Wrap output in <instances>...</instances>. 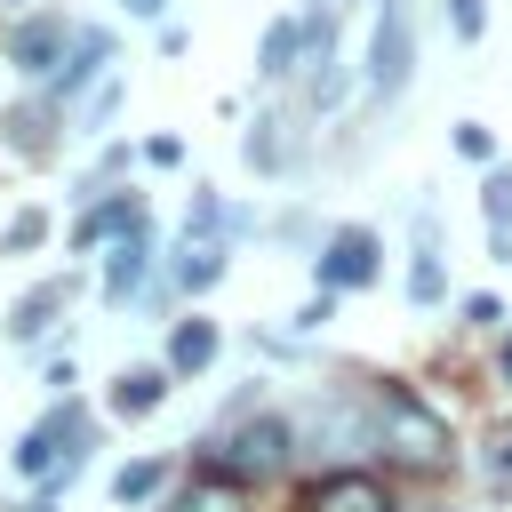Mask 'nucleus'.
I'll return each instance as SVG.
<instances>
[{
	"mask_svg": "<svg viewBox=\"0 0 512 512\" xmlns=\"http://www.w3.org/2000/svg\"><path fill=\"white\" fill-rule=\"evenodd\" d=\"M384 448V408L376 392H312L304 416H296V456L328 464V472H352L360 456Z\"/></svg>",
	"mask_w": 512,
	"mask_h": 512,
	"instance_id": "1",
	"label": "nucleus"
},
{
	"mask_svg": "<svg viewBox=\"0 0 512 512\" xmlns=\"http://www.w3.org/2000/svg\"><path fill=\"white\" fill-rule=\"evenodd\" d=\"M288 464H296V424H280V416H248L216 448V472L224 480H280Z\"/></svg>",
	"mask_w": 512,
	"mask_h": 512,
	"instance_id": "2",
	"label": "nucleus"
},
{
	"mask_svg": "<svg viewBox=\"0 0 512 512\" xmlns=\"http://www.w3.org/2000/svg\"><path fill=\"white\" fill-rule=\"evenodd\" d=\"M376 408H384V448H400L408 464H440V456H448V424H440L408 384L384 376V384H376Z\"/></svg>",
	"mask_w": 512,
	"mask_h": 512,
	"instance_id": "3",
	"label": "nucleus"
},
{
	"mask_svg": "<svg viewBox=\"0 0 512 512\" xmlns=\"http://www.w3.org/2000/svg\"><path fill=\"white\" fill-rule=\"evenodd\" d=\"M416 72V24H408V0H384L376 8V32H368V96L392 104Z\"/></svg>",
	"mask_w": 512,
	"mask_h": 512,
	"instance_id": "4",
	"label": "nucleus"
},
{
	"mask_svg": "<svg viewBox=\"0 0 512 512\" xmlns=\"http://www.w3.org/2000/svg\"><path fill=\"white\" fill-rule=\"evenodd\" d=\"M376 272H384V248H376V232H368V224H336V232H328V248L312 256V280H320L328 296L368 288Z\"/></svg>",
	"mask_w": 512,
	"mask_h": 512,
	"instance_id": "5",
	"label": "nucleus"
},
{
	"mask_svg": "<svg viewBox=\"0 0 512 512\" xmlns=\"http://www.w3.org/2000/svg\"><path fill=\"white\" fill-rule=\"evenodd\" d=\"M72 40H80V24H64V16H24V24L8 32V64H16L24 80H48V72L72 56Z\"/></svg>",
	"mask_w": 512,
	"mask_h": 512,
	"instance_id": "6",
	"label": "nucleus"
},
{
	"mask_svg": "<svg viewBox=\"0 0 512 512\" xmlns=\"http://www.w3.org/2000/svg\"><path fill=\"white\" fill-rule=\"evenodd\" d=\"M64 440H80V408H72V392H64V400H56V408H48V416H40V424H32L24 440H16V472L48 480V472H56L64 456H72Z\"/></svg>",
	"mask_w": 512,
	"mask_h": 512,
	"instance_id": "7",
	"label": "nucleus"
},
{
	"mask_svg": "<svg viewBox=\"0 0 512 512\" xmlns=\"http://www.w3.org/2000/svg\"><path fill=\"white\" fill-rule=\"evenodd\" d=\"M104 64H112V40L80 24V40H72V56H64V64L48 72V104H56V112H72V104H80V96H88V88L104 80Z\"/></svg>",
	"mask_w": 512,
	"mask_h": 512,
	"instance_id": "8",
	"label": "nucleus"
},
{
	"mask_svg": "<svg viewBox=\"0 0 512 512\" xmlns=\"http://www.w3.org/2000/svg\"><path fill=\"white\" fill-rule=\"evenodd\" d=\"M144 280H152V232L136 224V232H120L112 256H104V304H128Z\"/></svg>",
	"mask_w": 512,
	"mask_h": 512,
	"instance_id": "9",
	"label": "nucleus"
},
{
	"mask_svg": "<svg viewBox=\"0 0 512 512\" xmlns=\"http://www.w3.org/2000/svg\"><path fill=\"white\" fill-rule=\"evenodd\" d=\"M64 304H72V272L40 280V288H32V296H24L16 312H8V336H16V344H40V336H48V320H56Z\"/></svg>",
	"mask_w": 512,
	"mask_h": 512,
	"instance_id": "10",
	"label": "nucleus"
},
{
	"mask_svg": "<svg viewBox=\"0 0 512 512\" xmlns=\"http://www.w3.org/2000/svg\"><path fill=\"white\" fill-rule=\"evenodd\" d=\"M216 344H224V336H216V320H200V312H192V320H176V328H168V368H176V376H200V368L216 360Z\"/></svg>",
	"mask_w": 512,
	"mask_h": 512,
	"instance_id": "11",
	"label": "nucleus"
},
{
	"mask_svg": "<svg viewBox=\"0 0 512 512\" xmlns=\"http://www.w3.org/2000/svg\"><path fill=\"white\" fill-rule=\"evenodd\" d=\"M168 376L176 368H120L112 376V416H152L168 400Z\"/></svg>",
	"mask_w": 512,
	"mask_h": 512,
	"instance_id": "12",
	"label": "nucleus"
},
{
	"mask_svg": "<svg viewBox=\"0 0 512 512\" xmlns=\"http://www.w3.org/2000/svg\"><path fill=\"white\" fill-rule=\"evenodd\" d=\"M448 296V272H440V240H432V216H416V264H408V304H440Z\"/></svg>",
	"mask_w": 512,
	"mask_h": 512,
	"instance_id": "13",
	"label": "nucleus"
},
{
	"mask_svg": "<svg viewBox=\"0 0 512 512\" xmlns=\"http://www.w3.org/2000/svg\"><path fill=\"white\" fill-rule=\"evenodd\" d=\"M296 56H304V16H280V24L264 32V48H256V72H264V80H288Z\"/></svg>",
	"mask_w": 512,
	"mask_h": 512,
	"instance_id": "14",
	"label": "nucleus"
},
{
	"mask_svg": "<svg viewBox=\"0 0 512 512\" xmlns=\"http://www.w3.org/2000/svg\"><path fill=\"white\" fill-rule=\"evenodd\" d=\"M312 512H392V504H384V488H376V480H360V472H336V480L312 496Z\"/></svg>",
	"mask_w": 512,
	"mask_h": 512,
	"instance_id": "15",
	"label": "nucleus"
},
{
	"mask_svg": "<svg viewBox=\"0 0 512 512\" xmlns=\"http://www.w3.org/2000/svg\"><path fill=\"white\" fill-rule=\"evenodd\" d=\"M136 224H144V200H136V192H120V200H104V208H88V216H80V248H88V240H104V232H136Z\"/></svg>",
	"mask_w": 512,
	"mask_h": 512,
	"instance_id": "16",
	"label": "nucleus"
},
{
	"mask_svg": "<svg viewBox=\"0 0 512 512\" xmlns=\"http://www.w3.org/2000/svg\"><path fill=\"white\" fill-rule=\"evenodd\" d=\"M216 280H224V248H216V240H200V248L176 256V288H184V296H208Z\"/></svg>",
	"mask_w": 512,
	"mask_h": 512,
	"instance_id": "17",
	"label": "nucleus"
},
{
	"mask_svg": "<svg viewBox=\"0 0 512 512\" xmlns=\"http://www.w3.org/2000/svg\"><path fill=\"white\" fill-rule=\"evenodd\" d=\"M160 480H168V464H160V456H136V464H120V472H112V504L128 512V504L160 496Z\"/></svg>",
	"mask_w": 512,
	"mask_h": 512,
	"instance_id": "18",
	"label": "nucleus"
},
{
	"mask_svg": "<svg viewBox=\"0 0 512 512\" xmlns=\"http://www.w3.org/2000/svg\"><path fill=\"white\" fill-rule=\"evenodd\" d=\"M240 160H248V168H264V176H272V168H288V136H280V120H272V112L240 136Z\"/></svg>",
	"mask_w": 512,
	"mask_h": 512,
	"instance_id": "19",
	"label": "nucleus"
},
{
	"mask_svg": "<svg viewBox=\"0 0 512 512\" xmlns=\"http://www.w3.org/2000/svg\"><path fill=\"white\" fill-rule=\"evenodd\" d=\"M480 216H488V232H512V168L480 176Z\"/></svg>",
	"mask_w": 512,
	"mask_h": 512,
	"instance_id": "20",
	"label": "nucleus"
},
{
	"mask_svg": "<svg viewBox=\"0 0 512 512\" xmlns=\"http://www.w3.org/2000/svg\"><path fill=\"white\" fill-rule=\"evenodd\" d=\"M40 240H48V208H16V216H8V232H0V248H8V256L40 248Z\"/></svg>",
	"mask_w": 512,
	"mask_h": 512,
	"instance_id": "21",
	"label": "nucleus"
},
{
	"mask_svg": "<svg viewBox=\"0 0 512 512\" xmlns=\"http://www.w3.org/2000/svg\"><path fill=\"white\" fill-rule=\"evenodd\" d=\"M216 224H224V200H216V192H200V200L184 208V248H200V240H208Z\"/></svg>",
	"mask_w": 512,
	"mask_h": 512,
	"instance_id": "22",
	"label": "nucleus"
},
{
	"mask_svg": "<svg viewBox=\"0 0 512 512\" xmlns=\"http://www.w3.org/2000/svg\"><path fill=\"white\" fill-rule=\"evenodd\" d=\"M456 152L480 160V168H496V136H488V120H456Z\"/></svg>",
	"mask_w": 512,
	"mask_h": 512,
	"instance_id": "23",
	"label": "nucleus"
},
{
	"mask_svg": "<svg viewBox=\"0 0 512 512\" xmlns=\"http://www.w3.org/2000/svg\"><path fill=\"white\" fill-rule=\"evenodd\" d=\"M328 320H336V296H328V288H312V296L296 304V320H288V328H296V336H312V328H328Z\"/></svg>",
	"mask_w": 512,
	"mask_h": 512,
	"instance_id": "24",
	"label": "nucleus"
},
{
	"mask_svg": "<svg viewBox=\"0 0 512 512\" xmlns=\"http://www.w3.org/2000/svg\"><path fill=\"white\" fill-rule=\"evenodd\" d=\"M448 24H456V40H480L488 32V0H448Z\"/></svg>",
	"mask_w": 512,
	"mask_h": 512,
	"instance_id": "25",
	"label": "nucleus"
},
{
	"mask_svg": "<svg viewBox=\"0 0 512 512\" xmlns=\"http://www.w3.org/2000/svg\"><path fill=\"white\" fill-rule=\"evenodd\" d=\"M112 104H120V80H104V88H96V104L80 112V136H104V120H112Z\"/></svg>",
	"mask_w": 512,
	"mask_h": 512,
	"instance_id": "26",
	"label": "nucleus"
},
{
	"mask_svg": "<svg viewBox=\"0 0 512 512\" xmlns=\"http://www.w3.org/2000/svg\"><path fill=\"white\" fill-rule=\"evenodd\" d=\"M488 480H496V496H512V432H496V456H488Z\"/></svg>",
	"mask_w": 512,
	"mask_h": 512,
	"instance_id": "27",
	"label": "nucleus"
},
{
	"mask_svg": "<svg viewBox=\"0 0 512 512\" xmlns=\"http://www.w3.org/2000/svg\"><path fill=\"white\" fill-rule=\"evenodd\" d=\"M464 320H472V328H496L504 304H496V296H464Z\"/></svg>",
	"mask_w": 512,
	"mask_h": 512,
	"instance_id": "28",
	"label": "nucleus"
},
{
	"mask_svg": "<svg viewBox=\"0 0 512 512\" xmlns=\"http://www.w3.org/2000/svg\"><path fill=\"white\" fill-rule=\"evenodd\" d=\"M144 160H152V168H176V160H184V144H176V136H152V144H144Z\"/></svg>",
	"mask_w": 512,
	"mask_h": 512,
	"instance_id": "29",
	"label": "nucleus"
},
{
	"mask_svg": "<svg viewBox=\"0 0 512 512\" xmlns=\"http://www.w3.org/2000/svg\"><path fill=\"white\" fill-rule=\"evenodd\" d=\"M120 8H128V16H160L168 0H120Z\"/></svg>",
	"mask_w": 512,
	"mask_h": 512,
	"instance_id": "30",
	"label": "nucleus"
},
{
	"mask_svg": "<svg viewBox=\"0 0 512 512\" xmlns=\"http://www.w3.org/2000/svg\"><path fill=\"white\" fill-rule=\"evenodd\" d=\"M504 384H512V344H504Z\"/></svg>",
	"mask_w": 512,
	"mask_h": 512,
	"instance_id": "31",
	"label": "nucleus"
}]
</instances>
